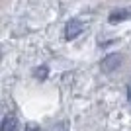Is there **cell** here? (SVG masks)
Here are the masks:
<instances>
[{
    "instance_id": "6da1fadb",
    "label": "cell",
    "mask_w": 131,
    "mask_h": 131,
    "mask_svg": "<svg viewBox=\"0 0 131 131\" xmlns=\"http://www.w3.org/2000/svg\"><path fill=\"white\" fill-rule=\"evenodd\" d=\"M121 61H123V55H119V53H110L108 57H104V59L100 61V69L108 74V72H114V71H117L121 67Z\"/></svg>"
},
{
    "instance_id": "7a4b0ae2",
    "label": "cell",
    "mask_w": 131,
    "mask_h": 131,
    "mask_svg": "<svg viewBox=\"0 0 131 131\" xmlns=\"http://www.w3.org/2000/svg\"><path fill=\"white\" fill-rule=\"evenodd\" d=\"M82 31H84V22H80L78 18H72L65 26V39L67 41H72V39H77Z\"/></svg>"
},
{
    "instance_id": "3957f363",
    "label": "cell",
    "mask_w": 131,
    "mask_h": 131,
    "mask_svg": "<svg viewBox=\"0 0 131 131\" xmlns=\"http://www.w3.org/2000/svg\"><path fill=\"white\" fill-rule=\"evenodd\" d=\"M125 20H131V6H127V8H117V10H114L108 16L110 24H119V22H125Z\"/></svg>"
},
{
    "instance_id": "277c9868",
    "label": "cell",
    "mask_w": 131,
    "mask_h": 131,
    "mask_svg": "<svg viewBox=\"0 0 131 131\" xmlns=\"http://www.w3.org/2000/svg\"><path fill=\"white\" fill-rule=\"evenodd\" d=\"M0 131H20V121L14 114H6L4 119H2V125Z\"/></svg>"
},
{
    "instance_id": "5b68a950",
    "label": "cell",
    "mask_w": 131,
    "mask_h": 131,
    "mask_svg": "<svg viewBox=\"0 0 131 131\" xmlns=\"http://www.w3.org/2000/svg\"><path fill=\"white\" fill-rule=\"evenodd\" d=\"M125 98H127V104H129V108H131V78H129L127 88H125Z\"/></svg>"
},
{
    "instance_id": "8992f818",
    "label": "cell",
    "mask_w": 131,
    "mask_h": 131,
    "mask_svg": "<svg viewBox=\"0 0 131 131\" xmlns=\"http://www.w3.org/2000/svg\"><path fill=\"white\" fill-rule=\"evenodd\" d=\"M47 72H49V71H47V67H41V69H37V77H39V80H43V77L47 74Z\"/></svg>"
},
{
    "instance_id": "52a82bcc",
    "label": "cell",
    "mask_w": 131,
    "mask_h": 131,
    "mask_svg": "<svg viewBox=\"0 0 131 131\" xmlns=\"http://www.w3.org/2000/svg\"><path fill=\"white\" fill-rule=\"evenodd\" d=\"M27 131H37V127H33V129H31V127H29V129H27Z\"/></svg>"
}]
</instances>
